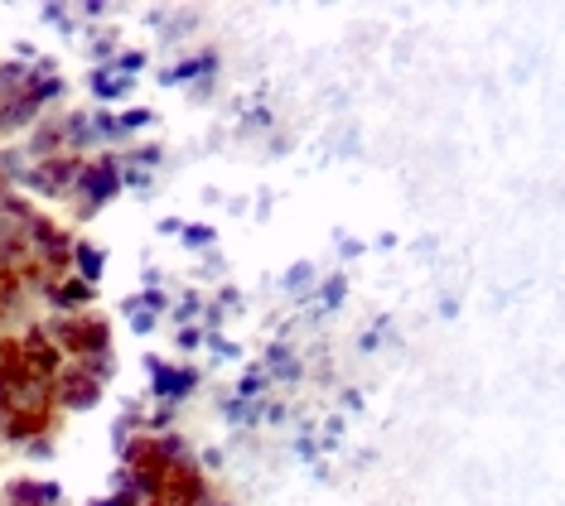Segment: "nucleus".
<instances>
[{
    "mask_svg": "<svg viewBox=\"0 0 565 506\" xmlns=\"http://www.w3.org/2000/svg\"><path fill=\"white\" fill-rule=\"evenodd\" d=\"M164 497H170V506H199V502H203V477L189 469V463H174Z\"/></svg>",
    "mask_w": 565,
    "mask_h": 506,
    "instance_id": "obj_1",
    "label": "nucleus"
},
{
    "mask_svg": "<svg viewBox=\"0 0 565 506\" xmlns=\"http://www.w3.org/2000/svg\"><path fill=\"white\" fill-rule=\"evenodd\" d=\"M63 347H73V353H102L107 347V329L102 323H68L63 329Z\"/></svg>",
    "mask_w": 565,
    "mask_h": 506,
    "instance_id": "obj_2",
    "label": "nucleus"
},
{
    "mask_svg": "<svg viewBox=\"0 0 565 506\" xmlns=\"http://www.w3.org/2000/svg\"><path fill=\"white\" fill-rule=\"evenodd\" d=\"M83 193H93V203L111 198V193H117V169H111V164L87 169V174H83Z\"/></svg>",
    "mask_w": 565,
    "mask_h": 506,
    "instance_id": "obj_3",
    "label": "nucleus"
},
{
    "mask_svg": "<svg viewBox=\"0 0 565 506\" xmlns=\"http://www.w3.org/2000/svg\"><path fill=\"white\" fill-rule=\"evenodd\" d=\"M63 406H93L97 400V386H93V376H63V391H58Z\"/></svg>",
    "mask_w": 565,
    "mask_h": 506,
    "instance_id": "obj_4",
    "label": "nucleus"
},
{
    "mask_svg": "<svg viewBox=\"0 0 565 506\" xmlns=\"http://www.w3.org/2000/svg\"><path fill=\"white\" fill-rule=\"evenodd\" d=\"M160 372H164V367H160ZM164 376H170V381H160V391H170V396H179V391H194V381H199L194 372H164Z\"/></svg>",
    "mask_w": 565,
    "mask_h": 506,
    "instance_id": "obj_5",
    "label": "nucleus"
},
{
    "mask_svg": "<svg viewBox=\"0 0 565 506\" xmlns=\"http://www.w3.org/2000/svg\"><path fill=\"white\" fill-rule=\"evenodd\" d=\"M54 300H58V309H78V300H87V284H63Z\"/></svg>",
    "mask_w": 565,
    "mask_h": 506,
    "instance_id": "obj_6",
    "label": "nucleus"
},
{
    "mask_svg": "<svg viewBox=\"0 0 565 506\" xmlns=\"http://www.w3.org/2000/svg\"><path fill=\"white\" fill-rule=\"evenodd\" d=\"M73 251H78V261H83V276L93 280V276H97V261H102V256L93 251V246H73Z\"/></svg>",
    "mask_w": 565,
    "mask_h": 506,
    "instance_id": "obj_7",
    "label": "nucleus"
}]
</instances>
